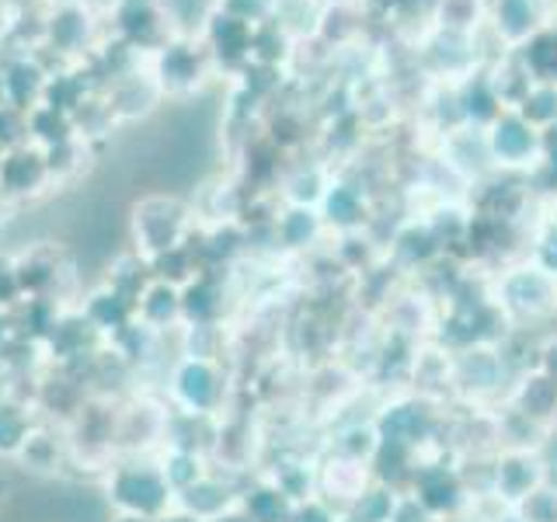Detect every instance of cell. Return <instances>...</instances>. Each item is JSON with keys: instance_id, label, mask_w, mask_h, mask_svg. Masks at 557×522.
I'll use <instances>...</instances> for the list:
<instances>
[{"instance_id": "obj_2", "label": "cell", "mask_w": 557, "mask_h": 522, "mask_svg": "<svg viewBox=\"0 0 557 522\" xmlns=\"http://www.w3.org/2000/svg\"><path fill=\"white\" fill-rule=\"evenodd\" d=\"M171 408L199 418H216L226 405V373L216 359L182 356L168 376Z\"/></svg>"}, {"instance_id": "obj_29", "label": "cell", "mask_w": 557, "mask_h": 522, "mask_svg": "<svg viewBox=\"0 0 557 522\" xmlns=\"http://www.w3.org/2000/svg\"><path fill=\"white\" fill-rule=\"evenodd\" d=\"M391 515H394V498L387 492H362L356 498L352 522H391Z\"/></svg>"}, {"instance_id": "obj_18", "label": "cell", "mask_w": 557, "mask_h": 522, "mask_svg": "<svg viewBox=\"0 0 557 522\" xmlns=\"http://www.w3.org/2000/svg\"><path fill=\"white\" fill-rule=\"evenodd\" d=\"M516 60L533 84H557V28H540L530 42L516 49Z\"/></svg>"}, {"instance_id": "obj_4", "label": "cell", "mask_w": 557, "mask_h": 522, "mask_svg": "<svg viewBox=\"0 0 557 522\" xmlns=\"http://www.w3.org/2000/svg\"><path fill=\"white\" fill-rule=\"evenodd\" d=\"M484 147L492 164L502 171H533L544 161V133L533 129L516 109H505L484 129Z\"/></svg>"}, {"instance_id": "obj_22", "label": "cell", "mask_w": 557, "mask_h": 522, "mask_svg": "<svg viewBox=\"0 0 557 522\" xmlns=\"http://www.w3.org/2000/svg\"><path fill=\"white\" fill-rule=\"evenodd\" d=\"M321 231H324V220L318 209H310V206H289L286 213L275 220V237L293 251L310 248V244L321 237Z\"/></svg>"}, {"instance_id": "obj_28", "label": "cell", "mask_w": 557, "mask_h": 522, "mask_svg": "<svg viewBox=\"0 0 557 522\" xmlns=\"http://www.w3.org/2000/svg\"><path fill=\"white\" fill-rule=\"evenodd\" d=\"M278 4H283V0H220V11L251 28H261L278 17Z\"/></svg>"}, {"instance_id": "obj_37", "label": "cell", "mask_w": 557, "mask_h": 522, "mask_svg": "<svg viewBox=\"0 0 557 522\" xmlns=\"http://www.w3.org/2000/svg\"><path fill=\"white\" fill-rule=\"evenodd\" d=\"M153 522H202V519H196L191 512H185V509H178V505H174V509H168L161 519H153Z\"/></svg>"}, {"instance_id": "obj_12", "label": "cell", "mask_w": 557, "mask_h": 522, "mask_svg": "<svg viewBox=\"0 0 557 522\" xmlns=\"http://www.w3.org/2000/svg\"><path fill=\"white\" fill-rule=\"evenodd\" d=\"M220 269L199 272L191 283L182 286V327L196 324H220L223 321V278Z\"/></svg>"}, {"instance_id": "obj_19", "label": "cell", "mask_w": 557, "mask_h": 522, "mask_svg": "<svg viewBox=\"0 0 557 522\" xmlns=\"http://www.w3.org/2000/svg\"><path fill=\"white\" fill-rule=\"evenodd\" d=\"M432 25L453 35H474L487 25L484 0H432Z\"/></svg>"}, {"instance_id": "obj_14", "label": "cell", "mask_w": 557, "mask_h": 522, "mask_svg": "<svg viewBox=\"0 0 557 522\" xmlns=\"http://www.w3.org/2000/svg\"><path fill=\"white\" fill-rule=\"evenodd\" d=\"M457 98H460V112H463V126L470 129H487L492 122L505 112V104L498 101L492 80H487V70H474L470 77L457 84Z\"/></svg>"}, {"instance_id": "obj_17", "label": "cell", "mask_w": 557, "mask_h": 522, "mask_svg": "<svg viewBox=\"0 0 557 522\" xmlns=\"http://www.w3.org/2000/svg\"><path fill=\"white\" fill-rule=\"evenodd\" d=\"M318 213H321L324 226H335V231H342V234H352L356 226L366 220L362 188L348 185V182H331L321 206H318Z\"/></svg>"}, {"instance_id": "obj_35", "label": "cell", "mask_w": 557, "mask_h": 522, "mask_svg": "<svg viewBox=\"0 0 557 522\" xmlns=\"http://www.w3.org/2000/svg\"><path fill=\"white\" fill-rule=\"evenodd\" d=\"M540 373L557 380V338H550L544 348H540Z\"/></svg>"}, {"instance_id": "obj_43", "label": "cell", "mask_w": 557, "mask_h": 522, "mask_svg": "<svg viewBox=\"0 0 557 522\" xmlns=\"http://www.w3.org/2000/svg\"><path fill=\"white\" fill-rule=\"evenodd\" d=\"M484 4H487V8H492V4H495V0H484Z\"/></svg>"}, {"instance_id": "obj_44", "label": "cell", "mask_w": 557, "mask_h": 522, "mask_svg": "<svg viewBox=\"0 0 557 522\" xmlns=\"http://www.w3.org/2000/svg\"><path fill=\"white\" fill-rule=\"evenodd\" d=\"M550 25H554V28H557V14H554V22H550Z\"/></svg>"}, {"instance_id": "obj_31", "label": "cell", "mask_w": 557, "mask_h": 522, "mask_svg": "<svg viewBox=\"0 0 557 522\" xmlns=\"http://www.w3.org/2000/svg\"><path fill=\"white\" fill-rule=\"evenodd\" d=\"M22 300H25V293H22V278H17L14 254H0V307L11 310Z\"/></svg>"}, {"instance_id": "obj_3", "label": "cell", "mask_w": 557, "mask_h": 522, "mask_svg": "<svg viewBox=\"0 0 557 522\" xmlns=\"http://www.w3.org/2000/svg\"><path fill=\"white\" fill-rule=\"evenodd\" d=\"M188 234H191V216L182 199L147 196L133 206V240L139 258L153 261L157 254L185 244Z\"/></svg>"}, {"instance_id": "obj_11", "label": "cell", "mask_w": 557, "mask_h": 522, "mask_svg": "<svg viewBox=\"0 0 557 522\" xmlns=\"http://www.w3.org/2000/svg\"><path fill=\"white\" fill-rule=\"evenodd\" d=\"M17 463L35 474H60L70 463V439L66 428H57L49 418H39V425L32 428L25 449L17 452Z\"/></svg>"}, {"instance_id": "obj_15", "label": "cell", "mask_w": 557, "mask_h": 522, "mask_svg": "<svg viewBox=\"0 0 557 522\" xmlns=\"http://www.w3.org/2000/svg\"><path fill=\"white\" fill-rule=\"evenodd\" d=\"M136 321L157 331V335H168V331L182 327V289L153 278L147 293L136 300Z\"/></svg>"}, {"instance_id": "obj_20", "label": "cell", "mask_w": 557, "mask_h": 522, "mask_svg": "<svg viewBox=\"0 0 557 522\" xmlns=\"http://www.w3.org/2000/svg\"><path fill=\"white\" fill-rule=\"evenodd\" d=\"M237 505L251 522H289V515H293V501L278 492L275 481H261V484L244 487Z\"/></svg>"}, {"instance_id": "obj_41", "label": "cell", "mask_w": 557, "mask_h": 522, "mask_svg": "<svg viewBox=\"0 0 557 522\" xmlns=\"http://www.w3.org/2000/svg\"><path fill=\"white\" fill-rule=\"evenodd\" d=\"M8 206H11V199L0 191V231H4V223H8Z\"/></svg>"}, {"instance_id": "obj_5", "label": "cell", "mask_w": 557, "mask_h": 522, "mask_svg": "<svg viewBox=\"0 0 557 522\" xmlns=\"http://www.w3.org/2000/svg\"><path fill=\"white\" fill-rule=\"evenodd\" d=\"M498 303L512 318H547L557 310V278L536 265L512 269L498 283Z\"/></svg>"}, {"instance_id": "obj_13", "label": "cell", "mask_w": 557, "mask_h": 522, "mask_svg": "<svg viewBox=\"0 0 557 522\" xmlns=\"http://www.w3.org/2000/svg\"><path fill=\"white\" fill-rule=\"evenodd\" d=\"M237 498H240L237 487L226 484L220 474H213V470H209L202 481H196L191 487H185V492L174 495V505L206 522V519H213V515H220L226 509H234Z\"/></svg>"}, {"instance_id": "obj_38", "label": "cell", "mask_w": 557, "mask_h": 522, "mask_svg": "<svg viewBox=\"0 0 557 522\" xmlns=\"http://www.w3.org/2000/svg\"><path fill=\"white\" fill-rule=\"evenodd\" d=\"M206 522H251V519L240 512V505H234V509H226V512H220V515H213V519H206Z\"/></svg>"}, {"instance_id": "obj_27", "label": "cell", "mask_w": 557, "mask_h": 522, "mask_svg": "<svg viewBox=\"0 0 557 522\" xmlns=\"http://www.w3.org/2000/svg\"><path fill=\"white\" fill-rule=\"evenodd\" d=\"M554 408H557V380H550L547 373H536L533 380H527V387L519 390V411L540 422Z\"/></svg>"}, {"instance_id": "obj_45", "label": "cell", "mask_w": 557, "mask_h": 522, "mask_svg": "<svg viewBox=\"0 0 557 522\" xmlns=\"http://www.w3.org/2000/svg\"><path fill=\"white\" fill-rule=\"evenodd\" d=\"M327 4H338V0H327Z\"/></svg>"}, {"instance_id": "obj_42", "label": "cell", "mask_w": 557, "mask_h": 522, "mask_svg": "<svg viewBox=\"0 0 557 522\" xmlns=\"http://www.w3.org/2000/svg\"><path fill=\"white\" fill-rule=\"evenodd\" d=\"M112 522H153V519H139V515H115Z\"/></svg>"}, {"instance_id": "obj_21", "label": "cell", "mask_w": 557, "mask_h": 522, "mask_svg": "<svg viewBox=\"0 0 557 522\" xmlns=\"http://www.w3.org/2000/svg\"><path fill=\"white\" fill-rule=\"evenodd\" d=\"M540 487V463L530 452H512L498 463V492L509 501H527Z\"/></svg>"}, {"instance_id": "obj_8", "label": "cell", "mask_w": 557, "mask_h": 522, "mask_svg": "<svg viewBox=\"0 0 557 522\" xmlns=\"http://www.w3.org/2000/svg\"><path fill=\"white\" fill-rule=\"evenodd\" d=\"M14 265H17V278H22L25 300L28 296H42V300H57L70 307L66 289H63V278H70V265H63L57 248L22 251V254H14Z\"/></svg>"}, {"instance_id": "obj_39", "label": "cell", "mask_w": 557, "mask_h": 522, "mask_svg": "<svg viewBox=\"0 0 557 522\" xmlns=\"http://www.w3.org/2000/svg\"><path fill=\"white\" fill-rule=\"evenodd\" d=\"M14 394V387H11V373L4 370V365H0V405H4V400Z\"/></svg>"}, {"instance_id": "obj_32", "label": "cell", "mask_w": 557, "mask_h": 522, "mask_svg": "<svg viewBox=\"0 0 557 522\" xmlns=\"http://www.w3.org/2000/svg\"><path fill=\"white\" fill-rule=\"evenodd\" d=\"M522 512H527V522H557V495L536 487V492L522 501Z\"/></svg>"}, {"instance_id": "obj_16", "label": "cell", "mask_w": 557, "mask_h": 522, "mask_svg": "<svg viewBox=\"0 0 557 522\" xmlns=\"http://www.w3.org/2000/svg\"><path fill=\"white\" fill-rule=\"evenodd\" d=\"M35 425H39V408L28 405L25 397L11 394L4 405H0V457L17 460V452L25 449Z\"/></svg>"}, {"instance_id": "obj_9", "label": "cell", "mask_w": 557, "mask_h": 522, "mask_svg": "<svg viewBox=\"0 0 557 522\" xmlns=\"http://www.w3.org/2000/svg\"><path fill=\"white\" fill-rule=\"evenodd\" d=\"M46 185H52L49 167H46V153L35 147H11L0 157V191L17 202V199H35L42 196Z\"/></svg>"}, {"instance_id": "obj_26", "label": "cell", "mask_w": 557, "mask_h": 522, "mask_svg": "<svg viewBox=\"0 0 557 522\" xmlns=\"http://www.w3.org/2000/svg\"><path fill=\"white\" fill-rule=\"evenodd\" d=\"M164 63H168V77H161V87L164 91H174V95H185L191 87L199 84V57L196 49L188 46H168L164 52Z\"/></svg>"}, {"instance_id": "obj_40", "label": "cell", "mask_w": 557, "mask_h": 522, "mask_svg": "<svg viewBox=\"0 0 557 522\" xmlns=\"http://www.w3.org/2000/svg\"><path fill=\"white\" fill-rule=\"evenodd\" d=\"M8 495H11V481H8V474H4V470H0V509H4Z\"/></svg>"}, {"instance_id": "obj_6", "label": "cell", "mask_w": 557, "mask_h": 522, "mask_svg": "<svg viewBox=\"0 0 557 522\" xmlns=\"http://www.w3.org/2000/svg\"><path fill=\"white\" fill-rule=\"evenodd\" d=\"M550 22H554L550 0H495L487 8V28H492L502 52H516Z\"/></svg>"}, {"instance_id": "obj_10", "label": "cell", "mask_w": 557, "mask_h": 522, "mask_svg": "<svg viewBox=\"0 0 557 522\" xmlns=\"http://www.w3.org/2000/svg\"><path fill=\"white\" fill-rule=\"evenodd\" d=\"M77 310L84 313L87 324H91L104 341L115 338L122 327H129L136 321V303L126 300L122 293H115L112 286H104V283L87 293L77 303Z\"/></svg>"}, {"instance_id": "obj_34", "label": "cell", "mask_w": 557, "mask_h": 522, "mask_svg": "<svg viewBox=\"0 0 557 522\" xmlns=\"http://www.w3.org/2000/svg\"><path fill=\"white\" fill-rule=\"evenodd\" d=\"M17 341V327H14V318H11V310L0 307V359L8 356V348Z\"/></svg>"}, {"instance_id": "obj_24", "label": "cell", "mask_w": 557, "mask_h": 522, "mask_svg": "<svg viewBox=\"0 0 557 522\" xmlns=\"http://www.w3.org/2000/svg\"><path fill=\"white\" fill-rule=\"evenodd\" d=\"M104 286H112L115 293H122L126 300H139V296L147 293V286L153 283V272H150V261L139 258L136 251L133 254H122L115 258V265L109 269V275L101 278Z\"/></svg>"}, {"instance_id": "obj_30", "label": "cell", "mask_w": 557, "mask_h": 522, "mask_svg": "<svg viewBox=\"0 0 557 522\" xmlns=\"http://www.w3.org/2000/svg\"><path fill=\"white\" fill-rule=\"evenodd\" d=\"M533 265L544 269L547 275L557 278V220H550L544 231L536 234V244H533Z\"/></svg>"}, {"instance_id": "obj_36", "label": "cell", "mask_w": 557, "mask_h": 522, "mask_svg": "<svg viewBox=\"0 0 557 522\" xmlns=\"http://www.w3.org/2000/svg\"><path fill=\"white\" fill-rule=\"evenodd\" d=\"M544 161L557 164V126L544 129Z\"/></svg>"}, {"instance_id": "obj_1", "label": "cell", "mask_w": 557, "mask_h": 522, "mask_svg": "<svg viewBox=\"0 0 557 522\" xmlns=\"http://www.w3.org/2000/svg\"><path fill=\"white\" fill-rule=\"evenodd\" d=\"M101 487L104 501L112 505L115 515L161 519L168 509H174V492L164 470L147 452H139V457H115L101 474Z\"/></svg>"}, {"instance_id": "obj_33", "label": "cell", "mask_w": 557, "mask_h": 522, "mask_svg": "<svg viewBox=\"0 0 557 522\" xmlns=\"http://www.w3.org/2000/svg\"><path fill=\"white\" fill-rule=\"evenodd\" d=\"M289 522H338V515L331 512L321 498H307V501H296L293 505Z\"/></svg>"}, {"instance_id": "obj_25", "label": "cell", "mask_w": 557, "mask_h": 522, "mask_svg": "<svg viewBox=\"0 0 557 522\" xmlns=\"http://www.w3.org/2000/svg\"><path fill=\"white\" fill-rule=\"evenodd\" d=\"M516 112L540 133L557 126V84H533L530 91L519 98Z\"/></svg>"}, {"instance_id": "obj_23", "label": "cell", "mask_w": 557, "mask_h": 522, "mask_svg": "<svg viewBox=\"0 0 557 522\" xmlns=\"http://www.w3.org/2000/svg\"><path fill=\"white\" fill-rule=\"evenodd\" d=\"M157 463H161L164 477L171 484V492L178 495L185 492V487H191L196 481H202L209 474V463H206V452H196V449H174V446H164L161 457H157Z\"/></svg>"}, {"instance_id": "obj_7", "label": "cell", "mask_w": 557, "mask_h": 522, "mask_svg": "<svg viewBox=\"0 0 557 522\" xmlns=\"http://www.w3.org/2000/svg\"><path fill=\"white\" fill-rule=\"evenodd\" d=\"M101 348H104V338L87 324L84 313L77 307H66L42 341V359L46 365H84L87 359H95Z\"/></svg>"}]
</instances>
